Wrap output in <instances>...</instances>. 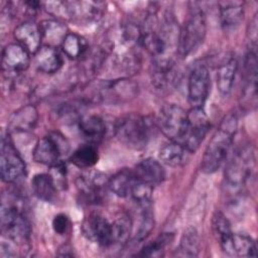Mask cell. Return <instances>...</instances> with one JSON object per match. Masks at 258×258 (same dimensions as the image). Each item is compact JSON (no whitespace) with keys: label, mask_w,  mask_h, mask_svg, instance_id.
Wrapping results in <instances>:
<instances>
[{"label":"cell","mask_w":258,"mask_h":258,"mask_svg":"<svg viewBox=\"0 0 258 258\" xmlns=\"http://www.w3.org/2000/svg\"><path fill=\"white\" fill-rule=\"evenodd\" d=\"M79 131L89 142H99L107 132V126L103 118L97 115L84 116L79 120Z\"/></svg>","instance_id":"obj_21"},{"label":"cell","mask_w":258,"mask_h":258,"mask_svg":"<svg viewBox=\"0 0 258 258\" xmlns=\"http://www.w3.org/2000/svg\"><path fill=\"white\" fill-rule=\"evenodd\" d=\"M38 120V112L32 105H26L16 110L10 117L9 129L13 132H28L33 130Z\"/></svg>","instance_id":"obj_19"},{"label":"cell","mask_w":258,"mask_h":258,"mask_svg":"<svg viewBox=\"0 0 258 258\" xmlns=\"http://www.w3.org/2000/svg\"><path fill=\"white\" fill-rule=\"evenodd\" d=\"M191 153L180 143L170 141L165 143L158 152L159 160L171 167L183 165L189 158Z\"/></svg>","instance_id":"obj_22"},{"label":"cell","mask_w":258,"mask_h":258,"mask_svg":"<svg viewBox=\"0 0 258 258\" xmlns=\"http://www.w3.org/2000/svg\"><path fill=\"white\" fill-rule=\"evenodd\" d=\"M207 32V22L204 11L194 6L181 29L178 32L177 52L180 56L186 57L195 52L204 42Z\"/></svg>","instance_id":"obj_3"},{"label":"cell","mask_w":258,"mask_h":258,"mask_svg":"<svg viewBox=\"0 0 258 258\" xmlns=\"http://www.w3.org/2000/svg\"><path fill=\"white\" fill-rule=\"evenodd\" d=\"M176 81V73L171 57L153 59L152 84L159 90H168Z\"/></svg>","instance_id":"obj_17"},{"label":"cell","mask_w":258,"mask_h":258,"mask_svg":"<svg viewBox=\"0 0 258 258\" xmlns=\"http://www.w3.org/2000/svg\"><path fill=\"white\" fill-rule=\"evenodd\" d=\"M50 176L57 189H63L67 184V167L63 162H58L57 164L51 166Z\"/></svg>","instance_id":"obj_38"},{"label":"cell","mask_w":258,"mask_h":258,"mask_svg":"<svg viewBox=\"0 0 258 258\" xmlns=\"http://www.w3.org/2000/svg\"><path fill=\"white\" fill-rule=\"evenodd\" d=\"M60 46L66 55L73 59L81 58L89 51V46L86 39L83 36L73 32L66 35Z\"/></svg>","instance_id":"obj_29"},{"label":"cell","mask_w":258,"mask_h":258,"mask_svg":"<svg viewBox=\"0 0 258 258\" xmlns=\"http://www.w3.org/2000/svg\"><path fill=\"white\" fill-rule=\"evenodd\" d=\"M257 82V53L256 48H248L244 60V94L255 97Z\"/></svg>","instance_id":"obj_26"},{"label":"cell","mask_w":258,"mask_h":258,"mask_svg":"<svg viewBox=\"0 0 258 258\" xmlns=\"http://www.w3.org/2000/svg\"><path fill=\"white\" fill-rule=\"evenodd\" d=\"M157 122L170 141L180 143L187 125V112L178 105L166 104L160 109Z\"/></svg>","instance_id":"obj_7"},{"label":"cell","mask_w":258,"mask_h":258,"mask_svg":"<svg viewBox=\"0 0 258 258\" xmlns=\"http://www.w3.org/2000/svg\"><path fill=\"white\" fill-rule=\"evenodd\" d=\"M84 235L94 243L103 247L113 245L112 223L98 213H91L83 223Z\"/></svg>","instance_id":"obj_12"},{"label":"cell","mask_w":258,"mask_h":258,"mask_svg":"<svg viewBox=\"0 0 258 258\" xmlns=\"http://www.w3.org/2000/svg\"><path fill=\"white\" fill-rule=\"evenodd\" d=\"M140 207V221L138 228L134 234L135 243L143 241L154 227V219L150 204L141 205Z\"/></svg>","instance_id":"obj_33"},{"label":"cell","mask_w":258,"mask_h":258,"mask_svg":"<svg viewBox=\"0 0 258 258\" xmlns=\"http://www.w3.org/2000/svg\"><path fill=\"white\" fill-rule=\"evenodd\" d=\"M255 153L251 146L237 150L228 161L225 179L231 189L239 190L252 178L255 171Z\"/></svg>","instance_id":"obj_4"},{"label":"cell","mask_w":258,"mask_h":258,"mask_svg":"<svg viewBox=\"0 0 258 258\" xmlns=\"http://www.w3.org/2000/svg\"><path fill=\"white\" fill-rule=\"evenodd\" d=\"M132 232V222L129 217L121 216L112 223L113 245L125 244Z\"/></svg>","instance_id":"obj_34"},{"label":"cell","mask_w":258,"mask_h":258,"mask_svg":"<svg viewBox=\"0 0 258 258\" xmlns=\"http://www.w3.org/2000/svg\"><path fill=\"white\" fill-rule=\"evenodd\" d=\"M233 252L234 255L241 257H255L257 255L256 244L250 236L241 233H234Z\"/></svg>","instance_id":"obj_35"},{"label":"cell","mask_w":258,"mask_h":258,"mask_svg":"<svg viewBox=\"0 0 258 258\" xmlns=\"http://www.w3.org/2000/svg\"><path fill=\"white\" fill-rule=\"evenodd\" d=\"M69 151L70 143L67 138L58 132H52L36 142L32 155L36 162L51 167L60 162L61 156Z\"/></svg>","instance_id":"obj_5"},{"label":"cell","mask_w":258,"mask_h":258,"mask_svg":"<svg viewBox=\"0 0 258 258\" xmlns=\"http://www.w3.org/2000/svg\"><path fill=\"white\" fill-rule=\"evenodd\" d=\"M138 86L127 79L107 81L99 87L97 98L105 103H119L133 99Z\"/></svg>","instance_id":"obj_11"},{"label":"cell","mask_w":258,"mask_h":258,"mask_svg":"<svg viewBox=\"0 0 258 258\" xmlns=\"http://www.w3.org/2000/svg\"><path fill=\"white\" fill-rule=\"evenodd\" d=\"M70 227V220L67 215L58 214L52 220V229L58 235H63L68 232Z\"/></svg>","instance_id":"obj_39"},{"label":"cell","mask_w":258,"mask_h":258,"mask_svg":"<svg viewBox=\"0 0 258 258\" xmlns=\"http://www.w3.org/2000/svg\"><path fill=\"white\" fill-rule=\"evenodd\" d=\"M40 32L41 37L43 40L46 41V45L55 47L62 43L66 35L69 33L67 32L66 26L57 20H43L40 25Z\"/></svg>","instance_id":"obj_27"},{"label":"cell","mask_w":258,"mask_h":258,"mask_svg":"<svg viewBox=\"0 0 258 258\" xmlns=\"http://www.w3.org/2000/svg\"><path fill=\"white\" fill-rule=\"evenodd\" d=\"M29 62V52L18 43L7 44L2 51V70L7 73H21Z\"/></svg>","instance_id":"obj_14"},{"label":"cell","mask_w":258,"mask_h":258,"mask_svg":"<svg viewBox=\"0 0 258 258\" xmlns=\"http://www.w3.org/2000/svg\"><path fill=\"white\" fill-rule=\"evenodd\" d=\"M238 62L235 56H230L220 64L217 71V87L221 94L228 95L233 87Z\"/></svg>","instance_id":"obj_24"},{"label":"cell","mask_w":258,"mask_h":258,"mask_svg":"<svg viewBox=\"0 0 258 258\" xmlns=\"http://www.w3.org/2000/svg\"><path fill=\"white\" fill-rule=\"evenodd\" d=\"M244 17L243 7L236 3H226L220 8V18L225 29H235Z\"/></svg>","instance_id":"obj_32"},{"label":"cell","mask_w":258,"mask_h":258,"mask_svg":"<svg viewBox=\"0 0 258 258\" xmlns=\"http://www.w3.org/2000/svg\"><path fill=\"white\" fill-rule=\"evenodd\" d=\"M68 5L70 19L80 23L98 20L105 8V3L100 1H72Z\"/></svg>","instance_id":"obj_15"},{"label":"cell","mask_w":258,"mask_h":258,"mask_svg":"<svg viewBox=\"0 0 258 258\" xmlns=\"http://www.w3.org/2000/svg\"><path fill=\"white\" fill-rule=\"evenodd\" d=\"M31 188L37 199L45 202H51L57 190L52 177L48 173L34 175L31 180Z\"/></svg>","instance_id":"obj_28"},{"label":"cell","mask_w":258,"mask_h":258,"mask_svg":"<svg viewBox=\"0 0 258 258\" xmlns=\"http://www.w3.org/2000/svg\"><path fill=\"white\" fill-rule=\"evenodd\" d=\"M211 86V77L205 66H197L187 81V100L191 108H204Z\"/></svg>","instance_id":"obj_10"},{"label":"cell","mask_w":258,"mask_h":258,"mask_svg":"<svg viewBox=\"0 0 258 258\" xmlns=\"http://www.w3.org/2000/svg\"><path fill=\"white\" fill-rule=\"evenodd\" d=\"M237 118L233 114L223 119L204 152L201 162V170L204 173H214L226 162L237 131Z\"/></svg>","instance_id":"obj_1"},{"label":"cell","mask_w":258,"mask_h":258,"mask_svg":"<svg viewBox=\"0 0 258 258\" xmlns=\"http://www.w3.org/2000/svg\"><path fill=\"white\" fill-rule=\"evenodd\" d=\"M1 228L3 234L15 243H25L30 235L27 219L16 205L2 204Z\"/></svg>","instance_id":"obj_6"},{"label":"cell","mask_w":258,"mask_h":258,"mask_svg":"<svg viewBox=\"0 0 258 258\" xmlns=\"http://www.w3.org/2000/svg\"><path fill=\"white\" fill-rule=\"evenodd\" d=\"M45 10L52 16L57 18L70 19V11L68 2L62 1H47L43 3Z\"/></svg>","instance_id":"obj_37"},{"label":"cell","mask_w":258,"mask_h":258,"mask_svg":"<svg viewBox=\"0 0 258 258\" xmlns=\"http://www.w3.org/2000/svg\"><path fill=\"white\" fill-rule=\"evenodd\" d=\"M211 123L204 108H191L187 112V125L180 141L190 153H194L205 139Z\"/></svg>","instance_id":"obj_8"},{"label":"cell","mask_w":258,"mask_h":258,"mask_svg":"<svg viewBox=\"0 0 258 258\" xmlns=\"http://www.w3.org/2000/svg\"><path fill=\"white\" fill-rule=\"evenodd\" d=\"M99 159L97 148L92 144H85L77 148L71 155V162L79 168H90L94 166Z\"/></svg>","instance_id":"obj_30"},{"label":"cell","mask_w":258,"mask_h":258,"mask_svg":"<svg viewBox=\"0 0 258 258\" xmlns=\"http://www.w3.org/2000/svg\"><path fill=\"white\" fill-rule=\"evenodd\" d=\"M14 37L17 43L24 47L29 53H36L40 48L41 32L38 25L31 21H24L16 26Z\"/></svg>","instance_id":"obj_16"},{"label":"cell","mask_w":258,"mask_h":258,"mask_svg":"<svg viewBox=\"0 0 258 258\" xmlns=\"http://www.w3.org/2000/svg\"><path fill=\"white\" fill-rule=\"evenodd\" d=\"M173 239L172 233H165L157 237L155 240L149 242L146 244L140 252L137 254V256L141 257H160L163 255L164 248L170 244V242Z\"/></svg>","instance_id":"obj_36"},{"label":"cell","mask_w":258,"mask_h":258,"mask_svg":"<svg viewBox=\"0 0 258 258\" xmlns=\"http://www.w3.org/2000/svg\"><path fill=\"white\" fill-rule=\"evenodd\" d=\"M77 187L87 202L97 204L103 199L104 190L108 187V179L100 172L85 173L78 177Z\"/></svg>","instance_id":"obj_13"},{"label":"cell","mask_w":258,"mask_h":258,"mask_svg":"<svg viewBox=\"0 0 258 258\" xmlns=\"http://www.w3.org/2000/svg\"><path fill=\"white\" fill-rule=\"evenodd\" d=\"M200 249L201 241L198 231L192 227L187 228L180 238L177 255L182 257H196L199 255Z\"/></svg>","instance_id":"obj_31"},{"label":"cell","mask_w":258,"mask_h":258,"mask_svg":"<svg viewBox=\"0 0 258 258\" xmlns=\"http://www.w3.org/2000/svg\"><path fill=\"white\" fill-rule=\"evenodd\" d=\"M133 172L137 179L152 186L159 184L165 178V170L162 164L153 158L141 160L137 163Z\"/></svg>","instance_id":"obj_18"},{"label":"cell","mask_w":258,"mask_h":258,"mask_svg":"<svg viewBox=\"0 0 258 258\" xmlns=\"http://www.w3.org/2000/svg\"><path fill=\"white\" fill-rule=\"evenodd\" d=\"M213 229L219 241L222 250L229 254L234 255L233 252V232L229 220L220 212H217L213 217Z\"/></svg>","instance_id":"obj_23"},{"label":"cell","mask_w":258,"mask_h":258,"mask_svg":"<svg viewBox=\"0 0 258 258\" xmlns=\"http://www.w3.org/2000/svg\"><path fill=\"white\" fill-rule=\"evenodd\" d=\"M257 15H254L250 21V30L248 31L249 36V47L257 48Z\"/></svg>","instance_id":"obj_40"},{"label":"cell","mask_w":258,"mask_h":258,"mask_svg":"<svg viewBox=\"0 0 258 258\" xmlns=\"http://www.w3.org/2000/svg\"><path fill=\"white\" fill-rule=\"evenodd\" d=\"M35 63L40 72L45 74H54L61 69L63 60L55 47L44 45L35 53Z\"/></svg>","instance_id":"obj_20"},{"label":"cell","mask_w":258,"mask_h":258,"mask_svg":"<svg viewBox=\"0 0 258 258\" xmlns=\"http://www.w3.org/2000/svg\"><path fill=\"white\" fill-rule=\"evenodd\" d=\"M25 172V163L14 147L10 137L3 135L1 139L0 173L5 182H13Z\"/></svg>","instance_id":"obj_9"},{"label":"cell","mask_w":258,"mask_h":258,"mask_svg":"<svg viewBox=\"0 0 258 258\" xmlns=\"http://www.w3.org/2000/svg\"><path fill=\"white\" fill-rule=\"evenodd\" d=\"M135 180L133 170L122 169L108 179V188L120 198L130 197Z\"/></svg>","instance_id":"obj_25"},{"label":"cell","mask_w":258,"mask_h":258,"mask_svg":"<svg viewBox=\"0 0 258 258\" xmlns=\"http://www.w3.org/2000/svg\"><path fill=\"white\" fill-rule=\"evenodd\" d=\"M114 133L128 148L140 150L146 147L154 134V123L147 116L131 114L115 123Z\"/></svg>","instance_id":"obj_2"}]
</instances>
